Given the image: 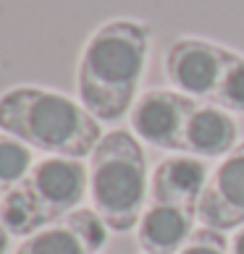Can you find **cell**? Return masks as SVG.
Returning <instances> with one entry per match:
<instances>
[{
  "label": "cell",
  "mask_w": 244,
  "mask_h": 254,
  "mask_svg": "<svg viewBox=\"0 0 244 254\" xmlns=\"http://www.w3.org/2000/svg\"><path fill=\"white\" fill-rule=\"evenodd\" d=\"M153 29L139 18H110L87 37L77 65V100L100 124L129 116L147 71Z\"/></svg>",
  "instance_id": "obj_1"
},
{
  "label": "cell",
  "mask_w": 244,
  "mask_h": 254,
  "mask_svg": "<svg viewBox=\"0 0 244 254\" xmlns=\"http://www.w3.org/2000/svg\"><path fill=\"white\" fill-rule=\"evenodd\" d=\"M0 131L45 157H89L105 136L100 121L63 92L18 84L0 95Z\"/></svg>",
  "instance_id": "obj_2"
},
{
  "label": "cell",
  "mask_w": 244,
  "mask_h": 254,
  "mask_svg": "<svg viewBox=\"0 0 244 254\" xmlns=\"http://www.w3.org/2000/svg\"><path fill=\"white\" fill-rule=\"evenodd\" d=\"M87 196L100 220L116 233L137 228L150 202V173L142 142L131 131H110L87 163Z\"/></svg>",
  "instance_id": "obj_3"
},
{
  "label": "cell",
  "mask_w": 244,
  "mask_h": 254,
  "mask_svg": "<svg viewBox=\"0 0 244 254\" xmlns=\"http://www.w3.org/2000/svg\"><path fill=\"white\" fill-rule=\"evenodd\" d=\"M87 196V165L74 157H42L0 202V223L11 236H32L40 228L79 210Z\"/></svg>",
  "instance_id": "obj_4"
},
{
  "label": "cell",
  "mask_w": 244,
  "mask_h": 254,
  "mask_svg": "<svg viewBox=\"0 0 244 254\" xmlns=\"http://www.w3.org/2000/svg\"><path fill=\"white\" fill-rule=\"evenodd\" d=\"M234 53L237 50L205 37H179L168 45L163 55L165 79L181 95L210 102Z\"/></svg>",
  "instance_id": "obj_5"
},
{
  "label": "cell",
  "mask_w": 244,
  "mask_h": 254,
  "mask_svg": "<svg viewBox=\"0 0 244 254\" xmlns=\"http://www.w3.org/2000/svg\"><path fill=\"white\" fill-rule=\"evenodd\" d=\"M197 100L176 89H147L129 110V126L142 144L184 152V126Z\"/></svg>",
  "instance_id": "obj_6"
},
{
  "label": "cell",
  "mask_w": 244,
  "mask_h": 254,
  "mask_svg": "<svg viewBox=\"0 0 244 254\" xmlns=\"http://www.w3.org/2000/svg\"><path fill=\"white\" fill-rule=\"evenodd\" d=\"M197 223L210 231H237L244 225V139L210 171L197 202Z\"/></svg>",
  "instance_id": "obj_7"
},
{
  "label": "cell",
  "mask_w": 244,
  "mask_h": 254,
  "mask_svg": "<svg viewBox=\"0 0 244 254\" xmlns=\"http://www.w3.org/2000/svg\"><path fill=\"white\" fill-rule=\"evenodd\" d=\"M108 231L95 210L79 207L63 220L26 236L13 254H100L108 244Z\"/></svg>",
  "instance_id": "obj_8"
},
{
  "label": "cell",
  "mask_w": 244,
  "mask_h": 254,
  "mask_svg": "<svg viewBox=\"0 0 244 254\" xmlns=\"http://www.w3.org/2000/svg\"><path fill=\"white\" fill-rule=\"evenodd\" d=\"M134 231L137 244L145 254H179L197 231V207L147 202Z\"/></svg>",
  "instance_id": "obj_9"
},
{
  "label": "cell",
  "mask_w": 244,
  "mask_h": 254,
  "mask_svg": "<svg viewBox=\"0 0 244 254\" xmlns=\"http://www.w3.org/2000/svg\"><path fill=\"white\" fill-rule=\"evenodd\" d=\"M239 144L237 116L213 102H200L192 108L184 126V155L202 160L226 157Z\"/></svg>",
  "instance_id": "obj_10"
},
{
  "label": "cell",
  "mask_w": 244,
  "mask_h": 254,
  "mask_svg": "<svg viewBox=\"0 0 244 254\" xmlns=\"http://www.w3.org/2000/svg\"><path fill=\"white\" fill-rule=\"evenodd\" d=\"M210 168L202 157L194 155H171L155 165L150 176V202L171 204H194L208 186Z\"/></svg>",
  "instance_id": "obj_11"
},
{
  "label": "cell",
  "mask_w": 244,
  "mask_h": 254,
  "mask_svg": "<svg viewBox=\"0 0 244 254\" xmlns=\"http://www.w3.org/2000/svg\"><path fill=\"white\" fill-rule=\"evenodd\" d=\"M32 165H34L32 147H26L24 142L0 131V186L5 191H11L32 171Z\"/></svg>",
  "instance_id": "obj_12"
},
{
  "label": "cell",
  "mask_w": 244,
  "mask_h": 254,
  "mask_svg": "<svg viewBox=\"0 0 244 254\" xmlns=\"http://www.w3.org/2000/svg\"><path fill=\"white\" fill-rule=\"evenodd\" d=\"M210 102L234 113V116H244V55L242 53H234Z\"/></svg>",
  "instance_id": "obj_13"
},
{
  "label": "cell",
  "mask_w": 244,
  "mask_h": 254,
  "mask_svg": "<svg viewBox=\"0 0 244 254\" xmlns=\"http://www.w3.org/2000/svg\"><path fill=\"white\" fill-rule=\"evenodd\" d=\"M179 254H229V239H226V233L200 225Z\"/></svg>",
  "instance_id": "obj_14"
},
{
  "label": "cell",
  "mask_w": 244,
  "mask_h": 254,
  "mask_svg": "<svg viewBox=\"0 0 244 254\" xmlns=\"http://www.w3.org/2000/svg\"><path fill=\"white\" fill-rule=\"evenodd\" d=\"M229 254H244V225L234 231V236L229 241Z\"/></svg>",
  "instance_id": "obj_15"
},
{
  "label": "cell",
  "mask_w": 244,
  "mask_h": 254,
  "mask_svg": "<svg viewBox=\"0 0 244 254\" xmlns=\"http://www.w3.org/2000/svg\"><path fill=\"white\" fill-rule=\"evenodd\" d=\"M8 239H11V233H8V228L0 223V254L8 252Z\"/></svg>",
  "instance_id": "obj_16"
},
{
  "label": "cell",
  "mask_w": 244,
  "mask_h": 254,
  "mask_svg": "<svg viewBox=\"0 0 244 254\" xmlns=\"http://www.w3.org/2000/svg\"><path fill=\"white\" fill-rule=\"evenodd\" d=\"M5 194H8V191L3 189V186H0V202H3V199H5Z\"/></svg>",
  "instance_id": "obj_17"
}]
</instances>
